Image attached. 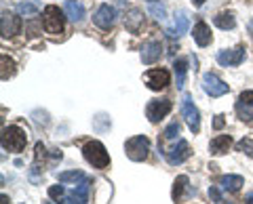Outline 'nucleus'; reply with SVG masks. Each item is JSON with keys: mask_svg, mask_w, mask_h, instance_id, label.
I'll list each match as a JSON object with an SVG mask.
<instances>
[{"mask_svg": "<svg viewBox=\"0 0 253 204\" xmlns=\"http://www.w3.org/2000/svg\"><path fill=\"white\" fill-rule=\"evenodd\" d=\"M83 156L93 169H108L110 167V154L106 150V145L97 139H91L83 145Z\"/></svg>", "mask_w": 253, "mask_h": 204, "instance_id": "nucleus-1", "label": "nucleus"}, {"mask_svg": "<svg viewBox=\"0 0 253 204\" xmlns=\"http://www.w3.org/2000/svg\"><path fill=\"white\" fill-rule=\"evenodd\" d=\"M0 143H2V150L19 154V152H23V147L28 143V135H26V131L19 127H4Z\"/></svg>", "mask_w": 253, "mask_h": 204, "instance_id": "nucleus-2", "label": "nucleus"}, {"mask_svg": "<svg viewBox=\"0 0 253 204\" xmlns=\"http://www.w3.org/2000/svg\"><path fill=\"white\" fill-rule=\"evenodd\" d=\"M42 26L49 34H61L63 26H66V11H61L59 6L49 4L42 11Z\"/></svg>", "mask_w": 253, "mask_h": 204, "instance_id": "nucleus-3", "label": "nucleus"}, {"mask_svg": "<svg viewBox=\"0 0 253 204\" xmlns=\"http://www.w3.org/2000/svg\"><path fill=\"white\" fill-rule=\"evenodd\" d=\"M148 152H150V139L146 135H135V137L126 139L125 154H126V158H129V160L144 162L148 158Z\"/></svg>", "mask_w": 253, "mask_h": 204, "instance_id": "nucleus-4", "label": "nucleus"}, {"mask_svg": "<svg viewBox=\"0 0 253 204\" xmlns=\"http://www.w3.org/2000/svg\"><path fill=\"white\" fill-rule=\"evenodd\" d=\"M181 116H184L188 129L192 133L201 131V114H199V109H196L194 101H192V97H190V95L181 97Z\"/></svg>", "mask_w": 253, "mask_h": 204, "instance_id": "nucleus-5", "label": "nucleus"}, {"mask_svg": "<svg viewBox=\"0 0 253 204\" xmlns=\"http://www.w3.org/2000/svg\"><path fill=\"white\" fill-rule=\"evenodd\" d=\"M144 80H146V86L150 91H163L171 84V74L165 68H154V69H148L144 74Z\"/></svg>", "mask_w": 253, "mask_h": 204, "instance_id": "nucleus-6", "label": "nucleus"}, {"mask_svg": "<svg viewBox=\"0 0 253 204\" xmlns=\"http://www.w3.org/2000/svg\"><path fill=\"white\" fill-rule=\"evenodd\" d=\"M173 109V103H171V99H152L150 103L146 105V116H148V120L156 124V122H161L165 116H167L169 112Z\"/></svg>", "mask_w": 253, "mask_h": 204, "instance_id": "nucleus-7", "label": "nucleus"}, {"mask_svg": "<svg viewBox=\"0 0 253 204\" xmlns=\"http://www.w3.org/2000/svg\"><path fill=\"white\" fill-rule=\"evenodd\" d=\"M203 91L207 93L209 97H221V95H226L228 91H230V86H228L221 78L217 76V74H211V72H207L203 76Z\"/></svg>", "mask_w": 253, "mask_h": 204, "instance_id": "nucleus-8", "label": "nucleus"}, {"mask_svg": "<svg viewBox=\"0 0 253 204\" xmlns=\"http://www.w3.org/2000/svg\"><path fill=\"white\" fill-rule=\"evenodd\" d=\"M236 116H239V120L251 124L253 122V91H243L239 99H236Z\"/></svg>", "mask_w": 253, "mask_h": 204, "instance_id": "nucleus-9", "label": "nucleus"}, {"mask_svg": "<svg viewBox=\"0 0 253 204\" xmlns=\"http://www.w3.org/2000/svg\"><path fill=\"white\" fill-rule=\"evenodd\" d=\"M165 156H167V162L171 164V167H177V164L186 162L190 156H192V150H190V143L184 139H179L175 145L169 147V152H165Z\"/></svg>", "mask_w": 253, "mask_h": 204, "instance_id": "nucleus-10", "label": "nucleus"}, {"mask_svg": "<svg viewBox=\"0 0 253 204\" xmlns=\"http://www.w3.org/2000/svg\"><path fill=\"white\" fill-rule=\"evenodd\" d=\"M243 61H245V46L243 44L217 53V64L224 68H236V66H241Z\"/></svg>", "mask_w": 253, "mask_h": 204, "instance_id": "nucleus-11", "label": "nucleus"}, {"mask_svg": "<svg viewBox=\"0 0 253 204\" xmlns=\"http://www.w3.org/2000/svg\"><path fill=\"white\" fill-rule=\"evenodd\" d=\"M57 202L59 204H86L89 202V179L78 183L72 192H66Z\"/></svg>", "mask_w": 253, "mask_h": 204, "instance_id": "nucleus-12", "label": "nucleus"}, {"mask_svg": "<svg viewBox=\"0 0 253 204\" xmlns=\"http://www.w3.org/2000/svg\"><path fill=\"white\" fill-rule=\"evenodd\" d=\"M21 17L19 15H13V13H2L0 17V32H2V38H13L21 32Z\"/></svg>", "mask_w": 253, "mask_h": 204, "instance_id": "nucleus-13", "label": "nucleus"}, {"mask_svg": "<svg viewBox=\"0 0 253 204\" xmlns=\"http://www.w3.org/2000/svg\"><path fill=\"white\" fill-rule=\"evenodd\" d=\"M188 28H190V17H188V11H177L175 13V21H173V26L171 28H167L165 30V34H167L169 38H173V40H175V38H181L184 36L186 32H188Z\"/></svg>", "mask_w": 253, "mask_h": 204, "instance_id": "nucleus-14", "label": "nucleus"}, {"mask_svg": "<svg viewBox=\"0 0 253 204\" xmlns=\"http://www.w3.org/2000/svg\"><path fill=\"white\" fill-rule=\"evenodd\" d=\"M114 21H116V11L110 4H101L93 15V23L101 30H110L114 26Z\"/></svg>", "mask_w": 253, "mask_h": 204, "instance_id": "nucleus-15", "label": "nucleus"}, {"mask_svg": "<svg viewBox=\"0 0 253 204\" xmlns=\"http://www.w3.org/2000/svg\"><path fill=\"white\" fill-rule=\"evenodd\" d=\"M161 55H163V44L158 40H148L141 46V61H144L146 66L156 64V61L161 59Z\"/></svg>", "mask_w": 253, "mask_h": 204, "instance_id": "nucleus-16", "label": "nucleus"}, {"mask_svg": "<svg viewBox=\"0 0 253 204\" xmlns=\"http://www.w3.org/2000/svg\"><path fill=\"white\" fill-rule=\"evenodd\" d=\"M125 28L129 30L131 34H139L141 32V28H144V11H139V9H129L125 15Z\"/></svg>", "mask_w": 253, "mask_h": 204, "instance_id": "nucleus-17", "label": "nucleus"}, {"mask_svg": "<svg viewBox=\"0 0 253 204\" xmlns=\"http://www.w3.org/2000/svg\"><path fill=\"white\" fill-rule=\"evenodd\" d=\"M192 38H194V42L199 44V46L211 44V38H213L211 28H209L205 21H196V23H194V30H192Z\"/></svg>", "mask_w": 253, "mask_h": 204, "instance_id": "nucleus-18", "label": "nucleus"}, {"mask_svg": "<svg viewBox=\"0 0 253 204\" xmlns=\"http://www.w3.org/2000/svg\"><path fill=\"white\" fill-rule=\"evenodd\" d=\"M230 147H232V137L230 135H217V137L211 139L209 152L213 156H224L228 150H230Z\"/></svg>", "mask_w": 253, "mask_h": 204, "instance_id": "nucleus-19", "label": "nucleus"}, {"mask_svg": "<svg viewBox=\"0 0 253 204\" xmlns=\"http://www.w3.org/2000/svg\"><path fill=\"white\" fill-rule=\"evenodd\" d=\"M219 185H221V190L234 194L245 185V179L241 175H224V177H219Z\"/></svg>", "mask_w": 253, "mask_h": 204, "instance_id": "nucleus-20", "label": "nucleus"}, {"mask_svg": "<svg viewBox=\"0 0 253 204\" xmlns=\"http://www.w3.org/2000/svg\"><path fill=\"white\" fill-rule=\"evenodd\" d=\"M213 23L219 28V30H234L236 28V17L232 11H221L213 17Z\"/></svg>", "mask_w": 253, "mask_h": 204, "instance_id": "nucleus-21", "label": "nucleus"}, {"mask_svg": "<svg viewBox=\"0 0 253 204\" xmlns=\"http://www.w3.org/2000/svg\"><path fill=\"white\" fill-rule=\"evenodd\" d=\"M66 17L68 19H72L74 23H81L84 19V6L81 2H74V0H68L66 2Z\"/></svg>", "mask_w": 253, "mask_h": 204, "instance_id": "nucleus-22", "label": "nucleus"}, {"mask_svg": "<svg viewBox=\"0 0 253 204\" xmlns=\"http://www.w3.org/2000/svg\"><path fill=\"white\" fill-rule=\"evenodd\" d=\"M173 72H175L177 89H184V84H186V74H188V59L179 57V59L173 61Z\"/></svg>", "mask_w": 253, "mask_h": 204, "instance_id": "nucleus-23", "label": "nucleus"}, {"mask_svg": "<svg viewBox=\"0 0 253 204\" xmlns=\"http://www.w3.org/2000/svg\"><path fill=\"white\" fill-rule=\"evenodd\" d=\"M188 183H190L188 175H179L175 181H173V192H171L173 202H179V200H181V196H184V190H188Z\"/></svg>", "mask_w": 253, "mask_h": 204, "instance_id": "nucleus-24", "label": "nucleus"}, {"mask_svg": "<svg viewBox=\"0 0 253 204\" xmlns=\"http://www.w3.org/2000/svg\"><path fill=\"white\" fill-rule=\"evenodd\" d=\"M57 179L61 183H74V185H78V183L86 181V175L83 170H66V172H59Z\"/></svg>", "mask_w": 253, "mask_h": 204, "instance_id": "nucleus-25", "label": "nucleus"}, {"mask_svg": "<svg viewBox=\"0 0 253 204\" xmlns=\"http://www.w3.org/2000/svg\"><path fill=\"white\" fill-rule=\"evenodd\" d=\"M0 64H2V72H0V78H2V80H9V78L15 76V61L6 53L0 55Z\"/></svg>", "mask_w": 253, "mask_h": 204, "instance_id": "nucleus-26", "label": "nucleus"}, {"mask_svg": "<svg viewBox=\"0 0 253 204\" xmlns=\"http://www.w3.org/2000/svg\"><path fill=\"white\" fill-rule=\"evenodd\" d=\"M148 11H150V15H152V17H156L158 21L167 19V6L161 4V2H150Z\"/></svg>", "mask_w": 253, "mask_h": 204, "instance_id": "nucleus-27", "label": "nucleus"}, {"mask_svg": "<svg viewBox=\"0 0 253 204\" xmlns=\"http://www.w3.org/2000/svg\"><path fill=\"white\" fill-rule=\"evenodd\" d=\"M236 152H241L245 156H249V158H253V139L243 137L241 141H236Z\"/></svg>", "mask_w": 253, "mask_h": 204, "instance_id": "nucleus-28", "label": "nucleus"}, {"mask_svg": "<svg viewBox=\"0 0 253 204\" xmlns=\"http://www.w3.org/2000/svg\"><path fill=\"white\" fill-rule=\"evenodd\" d=\"M17 13L19 15H36L38 13V6L32 4V2H19L17 4Z\"/></svg>", "mask_w": 253, "mask_h": 204, "instance_id": "nucleus-29", "label": "nucleus"}, {"mask_svg": "<svg viewBox=\"0 0 253 204\" xmlns=\"http://www.w3.org/2000/svg\"><path fill=\"white\" fill-rule=\"evenodd\" d=\"M179 131H181V127H179V122H171L167 129H165V139H175L177 135H179Z\"/></svg>", "mask_w": 253, "mask_h": 204, "instance_id": "nucleus-30", "label": "nucleus"}, {"mask_svg": "<svg viewBox=\"0 0 253 204\" xmlns=\"http://www.w3.org/2000/svg\"><path fill=\"white\" fill-rule=\"evenodd\" d=\"M209 196H211V200L215 202V204H232V202H226L224 200V196L219 194L217 187H209Z\"/></svg>", "mask_w": 253, "mask_h": 204, "instance_id": "nucleus-31", "label": "nucleus"}, {"mask_svg": "<svg viewBox=\"0 0 253 204\" xmlns=\"http://www.w3.org/2000/svg\"><path fill=\"white\" fill-rule=\"evenodd\" d=\"M224 118H226V116H224V114H219V116H215V122H213V129H215V131H219L221 127H224V122H226Z\"/></svg>", "mask_w": 253, "mask_h": 204, "instance_id": "nucleus-32", "label": "nucleus"}, {"mask_svg": "<svg viewBox=\"0 0 253 204\" xmlns=\"http://www.w3.org/2000/svg\"><path fill=\"white\" fill-rule=\"evenodd\" d=\"M247 30H249V34H251V38H253V17H251L249 23H247Z\"/></svg>", "mask_w": 253, "mask_h": 204, "instance_id": "nucleus-33", "label": "nucleus"}, {"mask_svg": "<svg viewBox=\"0 0 253 204\" xmlns=\"http://www.w3.org/2000/svg\"><path fill=\"white\" fill-rule=\"evenodd\" d=\"M192 4L196 6V9H199V6H203V4H205V0H192Z\"/></svg>", "mask_w": 253, "mask_h": 204, "instance_id": "nucleus-34", "label": "nucleus"}, {"mask_svg": "<svg viewBox=\"0 0 253 204\" xmlns=\"http://www.w3.org/2000/svg\"><path fill=\"white\" fill-rule=\"evenodd\" d=\"M247 204H253V194H249V196H247Z\"/></svg>", "mask_w": 253, "mask_h": 204, "instance_id": "nucleus-35", "label": "nucleus"}, {"mask_svg": "<svg viewBox=\"0 0 253 204\" xmlns=\"http://www.w3.org/2000/svg\"><path fill=\"white\" fill-rule=\"evenodd\" d=\"M148 2H158V0H148Z\"/></svg>", "mask_w": 253, "mask_h": 204, "instance_id": "nucleus-36", "label": "nucleus"}, {"mask_svg": "<svg viewBox=\"0 0 253 204\" xmlns=\"http://www.w3.org/2000/svg\"><path fill=\"white\" fill-rule=\"evenodd\" d=\"M44 204H53V202H44Z\"/></svg>", "mask_w": 253, "mask_h": 204, "instance_id": "nucleus-37", "label": "nucleus"}]
</instances>
